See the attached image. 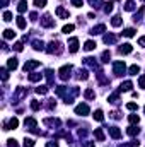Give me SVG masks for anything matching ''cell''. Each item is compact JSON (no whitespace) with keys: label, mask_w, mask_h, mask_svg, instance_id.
Returning a JSON list of instances; mask_svg holds the SVG:
<instances>
[{"label":"cell","mask_w":145,"mask_h":147,"mask_svg":"<svg viewBox=\"0 0 145 147\" xmlns=\"http://www.w3.org/2000/svg\"><path fill=\"white\" fill-rule=\"evenodd\" d=\"M46 51H48L50 55H60V53L63 51V46H62V43H60V41H51V43L48 45Z\"/></svg>","instance_id":"obj_1"},{"label":"cell","mask_w":145,"mask_h":147,"mask_svg":"<svg viewBox=\"0 0 145 147\" xmlns=\"http://www.w3.org/2000/svg\"><path fill=\"white\" fill-rule=\"evenodd\" d=\"M113 72L116 77H121L123 74L126 72V67H125V62H114L113 63Z\"/></svg>","instance_id":"obj_2"},{"label":"cell","mask_w":145,"mask_h":147,"mask_svg":"<svg viewBox=\"0 0 145 147\" xmlns=\"http://www.w3.org/2000/svg\"><path fill=\"white\" fill-rule=\"evenodd\" d=\"M58 74H60V79L62 80H68L70 79V74H72V65H63L58 70Z\"/></svg>","instance_id":"obj_3"},{"label":"cell","mask_w":145,"mask_h":147,"mask_svg":"<svg viewBox=\"0 0 145 147\" xmlns=\"http://www.w3.org/2000/svg\"><path fill=\"white\" fill-rule=\"evenodd\" d=\"M41 26H43V28H55V21L51 19L50 14H44V16L41 17Z\"/></svg>","instance_id":"obj_4"},{"label":"cell","mask_w":145,"mask_h":147,"mask_svg":"<svg viewBox=\"0 0 145 147\" xmlns=\"http://www.w3.org/2000/svg\"><path fill=\"white\" fill-rule=\"evenodd\" d=\"M26 96H28V89H26V87H17L15 92H14V99H15V101L22 99V98H26Z\"/></svg>","instance_id":"obj_5"},{"label":"cell","mask_w":145,"mask_h":147,"mask_svg":"<svg viewBox=\"0 0 145 147\" xmlns=\"http://www.w3.org/2000/svg\"><path fill=\"white\" fill-rule=\"evenodd\" d=\"M19 127V120L17 118H10L7 123H3V130H12V128H17Z\"/></svg>","instance_id":"obj_6"},{"label":"cell","mask_w":145,"mask_h":147,"mask_svg":"<svg viewBox=\"0 0 145 147\" xmlns=\"http://www.w3.org/2000/svg\"><path fill=\"white\" fill-rule=\"evenodd\" d=\"M24 125H26V128L31 130V132H33L34 128H38V121H36V118H33V116H31V118H26Z\"/></svg>","instance_id":"obj_7"},{"label":"cell","mask_w":145,"mask_h":147,"mask_svg":"<svg viewBox=\"0 0 145 147\" xmlns=\"http://www.w3.org/2000/svg\"><path fill=\"white\" fill-rule=\"evenodd\" d=\"M36 67H39V62H38V60H28V62L24 63V70H26V72H31V70L36 69Z\"/></svg>","instance_id":"obj_8"},{"label":"cell","mask_w":145,"mask_h":147,"mask_svg":"<svg viewBox=\"0 0 145 147\" xmlns=\"http://www.w3.org/2000/svg\"><path fill=\"white\" fill-rule=\"evenodd\" d=\"M132 50H133L132 45H130V43H125V45H121V46L118 48V53H119V55H128V53H132Z\"/></svg>","instance_id":"obj_9"},{"label":"cell","mask_w":145,"mask_h":147,"mask_svg":"<svg viewBox=\"0 0 145 147\" xmlns=\"http://www.w3.org/2000/svg\"><path fill=\"white\" fill-rule=\"evenodd\" d=\"M55 12H56V16H58L60 19H68V16H70V14H68V10H65V9H63L62 5H58Z\"/></svg>","instance_id":"obj_10"},{"label":"cell","mask_w":145,"mask_h":147,"mask_svg":"<svg viewBox=\"0 0 145 147\" xmlns=\"http://www.w3.org/2000/svg\"><path fill=\"white\" fill-rule=\"evenodd\" d=\"M75 113L80 115V116H85L89 113V106L87 105H79V106H75Z\"/></svg>","instance_id":"obj_11"},{"label":"cell","mask_w":145,"mask_h":147,"mask_svg":"<svg viewBox=\"0 0 145 147\" xmlns=\"http://www.w3.org/2000/svg\"><path fill=\"white\" fill-rule=\"evenodd\" d=\"M68 50H70L72 53H75V51L79 50V39H77V38H70V39H68Z\"/></svg>","instance_id":"obj_12"},{"label":"cell","mask_w":145,"mask_h":147,"mask_svg":"<svg viewBox=\"0 0 145 147\" xmlns=\"http://www.w3.org/2000/svg\"><path fill=\"white\" fill-rule=\"evenodd\" d=\"M109 135H111L113 139H116V140H118V139L121 137V130H119L118 127H109Z\"/></svg>","instance_id":"obj_13"},{"label":"cell","mask_w":145,"mask_h":147,"mask_svg":"<svg viewBox=\"0 0 145 147\" xmlns=\"http://www.w3.org/2000/svg\"><path fill=\"white\" fill-rule=\"evenodd\" d=\"M84 63L85 65H89L91 69H97V62H96V58H92V57H87V58H84Z\"/></svg>","instance_id":"obj_14"},{"label":"cell","mask_w":145,"mask_h":147,"mask_svg":"<svg viewBox=\"0 0 145 147\" xmlns=\"http://www.w3.org/2000/svg\"><path fill=\"white\" fill-rule=\"evenodd\" d=\"M104 31H106V26H104V24H97V26L91 31V34L96 36V34H101V33H104Z\"/></svg>","instance_id":"obj_15"},{"label":"cell","mask_w":145,"mask_h":147,"mask_svg":"<svg viewBox=\"0 0 145 147\" xmlns=\"http://www.w3.org/2000/svg\"><path fill=\"white\" fill-rule=\"evenodd\" d=\"M44 125H50V127H60V120H58V118H46V120H44Z\"/></svg>","instance_id":"obj_16"},{"label":"cell","mask_w":145,"mask_h":147,"mask_svg":"<svg viewBox=\"0 0 145 147\" xmlns=\"http://www.w3.org/2000/svg\"><path fill=\"white\" fill-rule=\"evenodd\" d=\"M108 101L111 103V105H119V101H121V99H119V92H114V94H111V96L108 98Z\"/></svg>","instance_id":"obj_17"},{"label":"cell","mask_w":145,"mask_h":147,"mask_svg":"<svg viewBox=\"0 0 145 147\" xmlns=\"http://www.w3.org/2000/svg\"><path fill=\"white\" fill-rule=\"evenodd\" d=\"M53 70H51V69H48V70H46V72H44V75H46V79H48V84H50V86H53V82H55V75H53Z\"/></svg>","instance_id":"obj_18"},{"label":"cell","mask_w":145,"mask_h":147,"mask_svg":"<svg viewBox=\"0 0 145 147\" xmlns=\"http://www.w3.org/2000/svg\"><path fill=\"white\" fill-rule=\"evenodd\" d=\"M94 48H96V41H92V39L85 41V45H84V50H85V51H92Z\"/></svg>","instance_id":"obj_19"},{"label":"cell","mask_w":145,"mask_h":147,"mask_svg":"<svg viewBox=\"0 0 145 147\" xmlns=\"http://www.w3.org/2000/svg\"><path fill=\"white\" fill-rule=\"evenodd\" d=\"M7 69H9V70H15V69H17V58H9Z\"/></svg>","instance_id":"obj_20"},{"label":"cell","mask_w":145,"mask_h":147,"mask_svg":"<svg viewBox=\"0 0 145 147\" xmlns=\"http://www.w3.org/2000/svg\"><path fill=\"white\" fill-rule=\"evenodd\" d=\"M77 79H79V80H87V79H89L87 70H85V69H80V70L77 72Z\"/></svg>","instance_id":"obj_21"},{"label":"cell","mask_w":145,"mask_h":147,"mask_svg":"<svg viewBox=\"0 0 145 147\" xmlns=\"http://www.w3.org/2000/svg\"><path fill=\"white\" fill-rule=\"evenodd\" d=\"M33 48H34L36 51H41V50H44V43L39 41V39H34V41H33Z\"/></svg>","instance_id":"obj_22"},{"label":"cell","mask_w":145,"mask_h":147,"mask_svg":"<svg viewBox=\"0 0 145 147\" xmlns=\"http://www.w3.org/2000/svg\"><path fill=\"white\" fill-rule=\"evenodd\" d=\"M126 134H128L130 137H135V135H138V134H140V128H137V127H128Z\"/></svg>","instance_id":"obj_23"},{"label":"cell","mask_w":145,"mask_h":147,"mask_svg":"<svg viewBox=\"0 0 145 147\" xmlns=\"http://www.w3.org/2000/svg\"><path fill=\"white\" fill-rule=\"evenodd\" d=\"M94 137H96L99 142H104V134H103L101 128H96V130H94Z\"/></svg>","instance_id":"obj_24"},{"label":"cell","mask_w":145,"mask_h":147,"mask_svg":"<svg viewBox=\"0 0 145 147\" xmlns=\"http://www.w3.org/2000/svg\"><path fill=\"white\" fill-rule=\"evenodd\" d=\"M135 2L133 0H126V3H125V10H128V12H132V10H135Z\"/></svg>","instance_id":"obj_25"},{"label":"cell","mask_w":145,"mask_h":147,"mask_svg":"<svg viewBox=\"0 0 145 147\" xmlns=\"http://www.w3.org/2000/svg\"><path fill=\"white\" fill-rule=\"evenodd\" d=\"M17 10H19L21 14H22V12H26V10H28V2H26V0H21V2H19V5H17Z\"/></svg>","instance_id":"obj_26"},{"label":"cell","mask_w":145,"mask_h":147,"mask_svg":"<svg viewBox=\"0 0 145 147\" xmlns=\"http://www.w3.org/2000/svg\"><path fill=\"white\" fill-rule=\"evenodd\" d=\"M133 87V84L130 82V80H126V82H121V86H119V91H130Z\"/></svg>","instance_id":"obj_27"},{"label":"cell","mask_w":145,"mask_h":147,"mask_svg":"<svg viewBox=\"0 0 145 147\" xmlns=\"http://www.w3.org/2000/svg\"><path fill=\"white\" fill-rule=\"evenodd\" d=\"M144 10H145V7H140V10H138V12H137V14L133 16V21H135V22H140V21H142V16H144Z\"/></svg>","instance_id":"obj_28"},{"label":"cell","mask_w":145,"mask_h":147,"mask_svg":"<svg viewBox=\"0 0 145 147\" xmlns=\"http://www.w3.org/2000/svg\"><path fill=\"white\" fill-rule=\"evenodd\" d=\"M92 116H94V120H96V121H103V120H104V115H103V111H101V110H96Z\"/></svg>","instance_id":"obj_29"},{"label":"cell","mask_w":145,"mask_h":147,"mask_svg":"<svg viewBox=\"0 0 145 147\" xmlns=\"http://www.w3.org/2000/svg\"><path fill=\"white\" fill-rule=\"evenodd\" d=\"M121 34H123V36H126V38H133V36H135V29H133V28H126Z\"/></svg>","instance_id":"obj_30"},{"label":"cell","mask_w":145,"mask_h":147,"mask_svg":"<svg viewBox=\"0 0 145 147\" xmlns=\"http://www.w3.org/2000/svg\"><path fill=\"white\" fill-rule=\"evenodd\" d=\"M41 77H43V74H29V75H28V79H29L31 82H38V80H41Z\"/></svg>","instance_id":"obj_31"},{"label":"cell","mask_w":145,"mask_h":147,"mask_svg":"<svg viewBox=\"0 0 145 147\" xmlns=\"http://www.w3.org/2000/svg\"><path fill=\"white\" fill-rule=\"evenodd\" d=\"M17 28H19V29H24V28H26V19H24L22 16L17 17Z\"/></svg>","instance_id":"obj_32"},{"label":"cell","mask_w":145,"mask_h":147,"mask_svg":"<svg viewBox=\"0 0 145 147\" xmlns=\"http://www.w3.org/2000/svg\"><path fill=\"white\" fill-rule=\"evenodd\" d=\"M84 96H85V99H94V98H96V92H94L92 89H85Z\"/></svg>","instance_id":"obj_33"},{"label":"cell","mask_w":145,"mask_h":147,"mask_svg":"<svg viewBox=\"0 0 145 147\" xmlns=\"http://www.w3.org/2000/svg\"><path fill=\"white\" fill-rule=\"evenodd\" d=\"M109 58H111V53H109L108 50H106V51H103V55H101V62H103V63H108Z\"/></svg>","instance_id":"obj_34"},{"label":"cell","mask_w":145,"mask_h":147,"mask_svg":"<svg viewBox=\"0 0 145 147\" xmlns=\"http://www.w3.org/2000/svg\"><path fill=\"white\" fill-rule=\"evenodd\" d=\"M104 43H106V45L116 43V36H114V34H106V36H104Z\"/></svg>","instance_id":"obj_35"},{"label":"cell","mask_w":145,"mask_h":147,"mask_svg":"<svg viewBox=\"0 0 145 147\" xmlns=\"http://www.w3.org/2000/svg\"><path fill=\"white\" fill-rule=\"evenodd\" d=\"M121 22H123V21H121V17H119V16H114V17H113V21H111V24H113L114 28L121 26Z\"/></svg>","instance_id":"obj_36"},{"label":"cell","mask_w":145,"mask_h":147,"mask_svg":"<svg viewBox=\"0 0 145 147\" xmlns=\"http://www.w3.org/2000/svg\"><path fill=\"white\" fill-rule=\"evenodd\" d=\"M14 36H15V33H14L12 29H5V31H3V38H5V39H12Z\"/></svg>","instance_id":"obj_37"},{"label":"cell","mask_w":145,"mask_h":147,"mask_svg":"<svg viewBox=\"0 0 145 147\" xmlns=\"http://www.w3.org/2000/svg\"><path fill=\"white\" fill-rule=\"evenodd\" d=\"M128 72H130V75H137V74L140 72V67H138V65H132V67L128 69Z\"/></svg>","instance_id":"obj_38"},{"label":"cell","mask_w":145,"mask_h":147,"mask_svg":"<svg viewBox=\"0 0 145 147\" xmlns=\"http://www.w3.org/2000/svg\"><path fill=\"white\" fill-rule=\"evenodd\" d=\"M31 110H34V111L41 110V103L36 101V99H33V101H31Z\"/></svg>","instance_id":"obj_39"},{"label":"cell","mask_w":145,"mask_h":147,"mask_svg":"<svg viewBox=\"0 0 145 147\" xmlns=\"http://www.w3.org/2000/svg\"><path fill=\"white\" fill-rule=\"evenodd\" d=\"M73 24H67V26H63V29H62V33H65V34H68V33H72L73 31Z\"/></svg>","instance_id":"obj_40"},{"label":"cell","mask_w":145,"mask_h":147,"mask_svg":"<svg viewBox=\"0 0 145 147\" xmlns=\"http://www.w3.org/2000/svg\"><path fill=\"white\" fill-rule=\"evenodd\" d=\"M36 92L43 96V94H46V92H48V87H46V86H39V87H36Z\"/></svg>","instance_id":"obj_41"},{"label":"cell","mask_w":145,"mask_h":147,"mask_svg":"<svg viewBox=\"0 0 145 147\" xmlns=\"http://www.w3.org/2000/svg\"><path fill=\"white\" fill-rule=\"evenodd\" d=\"M128 120H130V123H138V121H140V116H138V115H130Z\"/></svg>","instance_id":"obj_42"},{"label":"cell","mask_w":145,"mask_h":147,"mask_svg":"<svg viewBox=\"0 0 145 147\" xmlns=\"http://www.w3.org/2000/svg\"><path fill=\"white\" fill-rule=\"evenodd\" d=\"M22 146H24V147H34V140H33V139H28V137H26V139H24V144H22Z\"/></svg>","instance_id":"obj_43"},{"label":"cell","mask_w":145,"mask_h":147,"mask_svg":"<svg viewBox=\"0 0 145 147\" xmlns=\"http://www.w3.org/2000/svg\"><path fill=\"white\" fill-rule=\"evenodd\" d=\"M91 2V5L94 7V9H99L101 5H103V0H89Z\"/></svg>","instance_id":"obj_44"},{"label":"cell","mask_w":145,"mask_h":147,"mask_svg":"<svg viewBox=\"0 0 145 147\" xmlns=\"http://www.w3.org/2000/svg\"><path fill=\"white\" fill-rule=\"evenodd\" d=\"M3 21H5V22H10V21H12V14H10L9 10L3 12Z\"/></svg>","instance_id":"obj_45"},{"label":"cell","mask_w":145,"mask_h":147,"mask_svg":"<svg viewBox=\"0 0 145 147\" xmlns=\"http://www.w3.org/2000/svg\"><path fill=\"white\" fill-rule=\"evenodd\" d=\"M106 7H104V12L109 14V12H113V2H108V3H104Z\"/></svg>","instance_id":"obj_46"},{"label":"cell","mask_w":145,"mask_h":147,"mask_svg":"<svg viewBox=\"0 0 145 147\" xmlns=\"http://www.w3.org/2000/svg\"><path fill=\"white\" fill-rule=\"evenodd\" d=\"M126 108H128L130 111H135V110H138V105H137V103H128Z\"/></svg>","instance_id":"obj_47"},{"label":"cell","mask_w":145,"mask_h":147,"mask_svg":"<svg viewBox=\"0 0 145 147\" xmlns=\"http://www.w3.org/2000/svg\"><path fill=\"white\" fill-rule=\"evenodd\" d=\"M34 5L41 9V7H44V5H46V0H34Z\"/></svg>","instance_id":"obj_48"},{"label":"cell","mask_w":145,"mask_h":147,"mask_svg":"<svg viewBox=\"0 0 145 147\" xmlns=\"http://www.w3.org/2000/svg\"><path fill=\"white\" fill-rule=\"evenodd\" d=\"M138 86L145 89V75H140V77H138Z\"/></svg>","instance_id":"obj_49"},{"label":"cell","mask_w":145,"mask_h":147,"mask_svg":"<svg viewBox=\"0 0 145 147\" xmlns=\"http://www.w3.org/2000/svg\"><path fill=\"white\" fill-rule=\"evenodd\" d=\"M2 79H3V80L9 79V70H7V69H2Z\"/></svg>","instance_id":"obj_50"},{"label":"cell","mask_w":145,"mask_h":147,"mask_svg":"<svg viewBox=\"0 0 145 147\" xmlns=\"http://www.w3.org/2000/svg\"><path fill=\"white\" fill-rule=\"evenodd\" d=\"M7 146L9 147H17V142H15L14 139H9V140H7Z\"/></svg>","instance_id":"obj_51"},{"label":"cell","mask_w":145,"mask_h":147,"mask_svg":"<svg viewBox=\"0 0 145 147\" xmlns=\"http://www.w3.org/2000/svg\"><path fill=\"white\" fill-rule=\"evenodd\" d=\"M14 48H15L17 51H22V48H24V46H22V43H21V41H17V43L14 45Z\"/></svg>","instance_id":"obj_52"},{"label":"cell","mask_w":145,"mask_h":147,"mask_svg":"<svg viewBox=\"0 0 145 147\" xmlns=\"http://www.w3.org/2000/svg\"><path fill=\"white\" fill-rule=\"evenodd\" d=\"M109 115H111V118H114V120H119V113H118V111H111Z\"/></svg>","instance_id":"obj_53"},{"label":"cell","mask_w":145,"mask_h":147,"mask_svg":"<svg viewBox=\"0 0 145 147\" xmlns=\"http://www.w3.org/2000/svg\"><path fill=\"white\" fill-rule=\"evenodd\" d=\"M84 147H96V144L91 142V140H85V142H84Z\"/></svg>","instance_id":"obj_54"},{"label":"cell","mask_w":145,"mask_h":147,"mask_svg":"<svg viewBox=\"0 0 145 147\" xmlns=\"http://www.w3.org/2000/svg\"><path fill=\"white\" fill-rule=\"evenodd\" d=\"M46 147H58V142H56V140H51V142L46 144Z\"/></svg>","instance_id":"obj_55"},{"label":"cell","mask_w":145,"mask_h":147,"mask_svg":"<svg viewBox=\"0 0 145 147\" xmlns=\"http://www.w3.org/2000/svg\"><path fill=\"white\" fill-rule=\"evenodd\" d=\"M72 5H75V7H82V0H72Z\"/></svg>","instance_id":"obj_56"},{"label":"cell","mask_w":145,"mask_h":147,"mask_svg":"<svg viewBox=\"0 0 145 147\" xmlns=\"http://www.w3.org/2000/svg\"><path fill=\"white\" fill-rule=\"evenodd\" d=\"M29 17H31V21H36V19H38V14H36V12H31V14H29Z\"/></svg>","instance_id":"obj_57"},{"label":"cell","mask_w":145,"mask_h":147,"mask_svg":"<svg viewBox=\"0 0 145 147\" xmlns=\"http://www.w3.org/2000/svg\"><path fill=\"white\" fill-rule=\"evenodd\" d=\"M138 45H140V46H145V36L138 39Z\"/></svg>","instance_id":"obj_58"},{"label":"cell","mask_w":145,"mask_h":147,"mask_svg":"<svg viewBox=\"0 0 145 147\" xmlns=\"http://www.w3.org/2000/svg\"><path fill=\"white\" fill-rule=\"evenodd\" d=\"M7 5V0H2V7H5Z\"/></svg>","instance_id":"obj_59"},{"label":"cell","mask_w":145,"mask_h":147,"mask_svg":"<svg viewBox=\"0 0 145 147\" xmlns=\"http://www.w3.org/2000/svg\"><path fill=\"white\" fill-rule=\"evenodd\" d=\"M144 111H145V108H144Z\"/></svg>","instance_id":"obj_60"},{"label":"cell","mask_w":145,"mask_h":147,"mask_svg":"<svg viewBox=\"0 0 145 147\" xmlns=\"http://www.w3.org/2000/svg\"><path fill=\"white\" fill-rule=\"evenodd\" d=\"M144 2H145V0H144Z\"/></svg>","instance_id":"obj_61"}]
</instances>
